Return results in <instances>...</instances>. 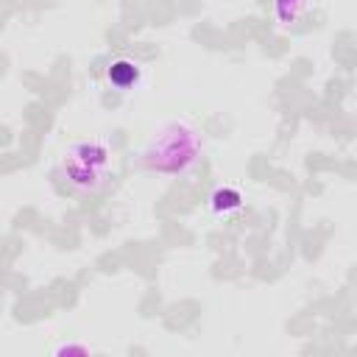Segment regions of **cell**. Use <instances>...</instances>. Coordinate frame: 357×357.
<instances>
[{
    "mask_svg": "<svg viewBox=\"0 0 357 357\" xmlns=\"http://www.w3.org/2000/svg\"><path fill=\"white\" fill-rule=\"evenodd\" d=\"M137 75H139V70H137L131 61H126V59H120V61H114V64L109 67V81H112L114 86H120V89L131 86V84L137 81Z\"/></svg>",
    "mask_w": 357,
    "mask_h": 357,
    "instance_id": "cell-1",
    "label": "cell"
},
{
    "mask_svg": "<svg viewBox=\"0 0 357 357\" xmlns=\"http://www.w3.org/2000/svg\"><path fill=\"white\" fill-rule=\"evenodd\" d=\"M237 204H240V195H237L234 190H218L215 198H212V206H215L218 212H220V209H223V212H226V209H234Z\"/></svg>",
    "mask_w": 357,
    "mask_h": 357,
    "instance_id": "cell-2",
    "label": "cell"
}]
</instances>
